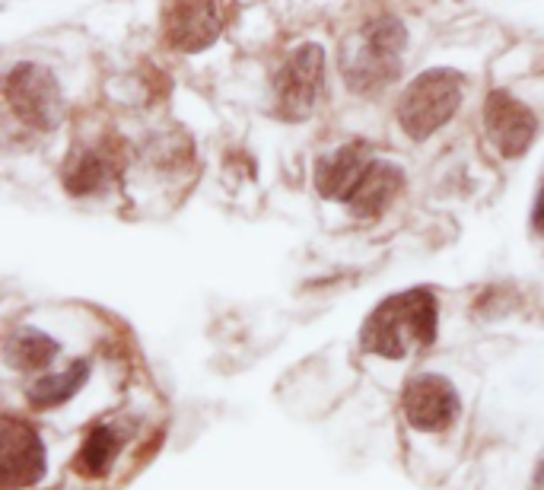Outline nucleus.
<instances>
[{"label":"nucleus","mask_w":544,"mask_h":490,"mask_svg":"<svg viewBox=\"0 0 544 490\" xmlns=\"http://www.w3.org/2000/svg\"><path fill=\"white\" fill-rule=\"evenodd\" d=\"M436 315H440V306H436V296L430 290L417 287L395 293L379 303L366 319L360 344L366 354H379L389 360L408 357L436 341Z\"/></svg>","instance_id":"1"},{"label":"nucleus","mask_w":544,"mask_h":490,"mask_svg":"<svg viewBox=\"0 0 544 490\" xmlns=\"http://www.w3.org/2000/svg\"><path fill=\"white\" fill-rule=\"evenodd\" d=\"M408 32L395 16H376L357 35L341 45V74L354 93L373 96L385 90L401 74V51H405Z\"/></svg>","instance_id":"2"},{"label":"nucleus","mask_w":544,"mask_h":490,"mask_svg":"<svg viewBox=\"0 0 544 490\" xmlns=\"http://www.w3.org/2000/svg\"><path fill=\"white\" fill-rule=\"evenodd\" d=\"M465 83L455 70H424L398 102V121L411 140H427L459 112Z\"/></svg>","instance_id":"3"},{"label":"nucleus","mask_w":544,"mask_h":490,"mask_svg":"<svg viewBox=\"0 0 544 490\" xmlns=\"http://www.w3.org/2000/svg\"><path fill=\"white\" fill-rule=\"evenodd\" d=\"M10 112L35 131L58 128L64 118V96L58 80L42 64H16L7 74Z\"/></svg>","instance_id":"4"},{"label":"nucleus","mask_w":544,"mask_h":490,"mask_svg":"<svg viewBox=\"0 0 544 490\" xmlns=\"http://www.w3.org/2000/svg\"><path fill=\"white\" fill-rule=\"evenodd\" d=\"M322 77H325V51L312 42L293 48L274 77L277 112L287 121L309 118L312 105L322 90Z\"/></svg>","instance_id":"5"},{"label":"nucleus","mask_w":544,"mask_h":490,"mask_svg":"<svg viewBox=\"0 0 544 490\" xmlns=\"http://www.w3.org/2000/svg\"><path fill=\"white\" fill-rule=\"evenodd\" d=\"M45 478V443L32 424L7 414L0 430V490H29Z\"/></svg>","instance_id":"6"},{"label":"nucleus","mask_w":544,"mask_h":490,"mask_svg":"<svg viewBox=\"0 0 544 490\" xmlns=\"http://www.w3.org/2000/svg\"><path fill=\"white\" fill-rule=\"evenodd\" d=\"M401 411H405L408 424L427 433L446 430L455 417H459V395H455L452 382L443 376H417L405 385L401 395Z\"/></svg>","instance_id":"7"},{"label":"nucleus","mask_w":544,"mask_h":490,"mask_svg":"<svg viewBox=\"0 0 544 490\" xmlns=\"http://www.w3.org/2000/svg\"><path fill=\"white\" fill-rule=\"evenodd\" d=\"M484 128L490 144H494L503 156H522L535 140L538 121L529 105H522L516 96L494 90L484 102Z\"/></svg>","instance_id":"8"},{"label":"nucleus","mask_w":544,"mask_h":490,"mask_svg":"<svg viewBox=\"0 0 544 490\" xmlns=\"http://www.w3.org/2000/svg\"><path fill=\"white\" fill-rule=\"evenodd\" d=\"M163 32L166 42L179 51L207 48L220 32V16L214 0H166Z\"/></svg>","instance_id":"9"},{"label":"nucleus","mask_w":544,"mask_h":490,"mask_svg":"<svg viewBox=\"0 0 544 490\" xmlns=\"http://www.w3.org/2000/svg\"><path fill=\"white\" fill-rule=\"evenodd\" d=\"M370 163L373 160H370L366 144H357V140L354 144H344L315 163V188H319L322 198L347 201L354 195L357 182L363 179V172L370 169Z\"/></svg>","instance_id":"10"},{"label":"nucleus","mask_w":544,"mask_h":490,"mask_svg":"<svg viewBox=\"0 0 544 490\" xmlns=\"http://www.w3.org/2000/svg\"><path fill=\"white\" fill-rule=\"evenodd\" d=\"M405 188V175L392 163H370V169L363 172V179L357 182L354 195L347 198L350 214L360 220H376L379 214L392 207L398 198V191Z\"/></svg>","instance_id":"11"},{"label":"nucleus","mask_w":544,"mask_h":490,"mask_svg":"<svg viewBox=\"0 0 544 490\" xmlns=\"http://www.w3.org/2000/svg\"><path fill=\"white\" fill-rule=\"evenodd\" d=\"M115 160L105 150H83L80 156L67 163L64 182L74 195H90V191H99L112 182L115 175Z\"/></svg>","instance_id":"12"},{"label":"nucleus","mask_w":544,"mask_h":490,"mask_svg":"<svg viewBox=\"0 0 544 490\" xmlns=\"http://www.w3.org/2000/svg\"><path fill=\"white\" fill-rule=\"evenodd\" d=\"M55 354H58V344L35 328H20L16 335L7 338V347H4L7 363L16 366V370H42L45 363L55 360Z\"/></svg>","instance_id":"13"},{"label":"nucleus","mask_w":544,"mask_h":490,"mask_svg":"<svg viewBox=\"0 0 544 490\" xmlns=\"http://www.w3.org/2000/svg\"><path fill=\"white\" fill-rule=\"evenodd\" d=\"M86 376H90V366H86V363H70L64 373H51V376L39 379L29 389L32 408H58V405H64V401L86 382Z\"/></svg>","instance_id":"14"},{"label":"nucleus","mask_w":544,"mask_h":490,"mask_svg":"<svg viewBox=\"0 0 544 490\" xmlns=\"http://www.w3.org/2000/svg\"><path fill=\"white\" fill-rule=\"evenodd\" d=\"M118 452H121V436L112 427H96L90 436H86V443L80 449V459H77V468L83 471L86 478H99L102 471L112 468V462L118 459Z\"/></svg>","instance_id":"15"},{"label":"nucleus","mask_w":544,"mask_h":490,"mask_svg":"<svg viewBox=\"0 0 544 490\" xmlns=\"http://www.w3.org/2000/svg\"><path fill=\"white\" fill-rule=\"evenodd\" d=\"M532 226L544 236V188L538 191V201H535V210H532Z\"/></svg>","instance_id":"16"}]
</instances>
